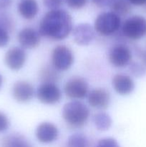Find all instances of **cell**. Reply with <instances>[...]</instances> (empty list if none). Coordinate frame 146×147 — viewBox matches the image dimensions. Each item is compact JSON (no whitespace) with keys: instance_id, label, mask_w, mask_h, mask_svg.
Listing matches in <instances>:
<instances>
[{"instance_id":"f1b7e54d","label":"cell","mask_w":146,"mask_h":147,"mask_svg":"<svg viewBox=\"0 0 146 147\" xmlns=\"http://www.w3.org/2000/svg\"><path fill=\"white\" fill-rule=\"evenodd\" d=\"M91 1L96 7L104 8V7H110L113 0H91Z\"/></svg>"},{"instance_id":"d6986e66","label":"cell","mask_w":146,"mask_h":147,"mask_svg":"<svg viewBox=\"0 0 146 147\" xmlns=\"http://www.w3.org/2000/svg\"><path fill=\"white\" fill-rule=\"evenodd\" d=\"M110 7L111 11L119 17L127 15L131 11V4L127 0H113Z\"/></svg>"},{"instance_id":"2e32d148","label":"cell","mask_w":146,"mask_h":147,"mask_svg":"<svg viewBox=\"0 0 146 147\" xmlns=\"http://www.w3.org/2000/svg\"><path fill=\"white\" fill-rule=\"evenodd\" d=\"M39 5L37 0H20L17 6V10L21 17L31 20L37 15Z\"/></svg>"},{"instance_id":"4fadbf2b","label":"cell","mask_w":146,"mask_h":147,"mask_svg":"<svg viewBox=\"0 0 146 147\" xmlns=\"http://www.w3.org/2000/svg\"><path fill=\"white\" fill-rule=\"evenodd\" d=\"M34 89L32 85L25 80H18L12 88L13 98L19 103H27L32 99Z\"/></svg>"},{"instance_id":"83f0119b","label":"cell","mask_w":146,"mask_h":147,"mask_svg":"<svg viewBox=\"0 0 146 147\" xmlns=\"http://www.w3.org/2000/svg\"><path fill=\"white\" fill-rule=\"evenodd\" d=\"M9 127V120L5 113L0 111V133L4 132Z\"/></svg>"},{"instance_id":"e0dca14e","label":"cell","mask_w":146,"mask_h":147,"mask_svg":"<svg viewBox=\"0 0 146 147\" xmlns=\"http://www.w3.org/2000/svg\"><path fill=\"white\" fill-rule=\"evenodd\" d=\"M0 147H31L29 142L19 134H11L1 140Z\"/></svg>"},{"instance_id":"3957f363","label":"cell","mask_w":146,"mask_h":147,"mask_svg":"<svg viewBox=\"0 0 146 147\" xmlns=\"http://www.w3.org/2000/svg\"><path fill=\"white\" fill-rule=\"evenodd\" d=\"M121 26L120 17L113 11H106L99 14L95 19V32L102 36H110L115 33Z\"/></svg>"},{"instance_id":"6da1fadb","label":"cell","mask_w":146,"mask_h":147,"mask_svg":"<svg viewBox=\"0 0 146 147\" xmlns=\"http://www.w3.org/2000/svg\"><path fill=\"white\" fill-rule=\"evenodd\" d=\"M73 30L72 16L64 9L50 10L42 17L39 25V33L53 40L67 38Z\"/></svg>"},{"instance_id":"30bf717a","label":"cell","mask_w":146,"mask_h":147,"mask_svg":"<svg viewBox=\"0 0 146 147\" xmlns=\"http://www.w3.org/2000/svg\"><path fill=\"white\" fill-rule=\"evenodd\" d=\"M74 42L78 45L86 46L92 42L95 36V30L88 23H80L72 30Z\"/></svg>"},{"instance_id":"5b68a950","label":"cell","mask_w":146,"mask_h":147,"mask_svg":"<svg viewBox=\"0 0 146 147\" xmlns=\"http://www.w3.org/2000/svg\"><path fill=\"white\" fill-rule=\"evenodd\" d=\"M74 63L72 50L65 45H57L52 53V64L57 71H65L70 69Z\"/></svg>"},{"instance_id":"9a60e30c","label":"cell","mask_w":146,"mask_h":147,"mask_svg":"<svg viewBox=\"0 0 146 147\" xmlns=\"http://www.w3.org/2000/svg\"><path fill=\"white\" fill-rule=\"evenodd\" d=\"M112 84L116 93L121 96L129 95L135 88V83L132 78L123 73L115 75L112 80Z\"/></svg>"},{"instance_id":"4dcf8cb0","label":"cell","mask_w":146,"mask_h":147,"mask_svg":"<svg viewBox=\"0 0 146 147\" xmlns=\"http://www.w3.org/2000/svg\"><path fill=\"white\" fill-rule=\"evenodd\" d=\"M137 55L141 60L142 64L146 68V50H139L137 51Z\"/></svg>"},{"instance_id":"ba28073f","label":"cell","mask_w":146,"mask_h":147,"mask_svg":"<svg viewBox=\"0 0 146 147\" xmlns=\"http://www.w3.org/2000/svg\"><path fill=\"white\" fill-rule=\"evenodd\" d=\"M108 58L114 67H124L132 63L131 50L125 45H115L110 50Z\"/></svg>"},{"instance_id":"cb8c5ba5","label":"cell","mask_w":146,"mask_h":147,"mask_svg":"<svg viewBox=\"0 0 146 147\" xmlns=\"http://www.w3.org/2000/svg\"><path fill=\"white\" fill-rule=\"evenodd\" d=\"M96 147H120L118 142L113 138H104L100 139Z\"/></svg>"},{"instance_id":"8992f818","label":"cell","mask_w":146,"mask_h":147,"mask_svg":"<svg viewBox=\"0 0 146 147\" xmlns=\"http://www.w3.org/2000/svg\"><path fill=\"white\" fill-rule=\"evenodd\" d=\"M64 91L69 98L78 100L85 98L88 94V83L83 78L74 76L66 82Z\"/></svg>"},{"instance_id":"4316f807","label":"cell","mask_w":146,"mask_h":147,"mask_svg":"<svg viewBox=\"0 0 146 147\" xmlns=\"http://www.w3.org/2000/svg\"><path fill=\"white\" fill-rule=\"evenodd\" d=\"M10 40L9 32L5 29L0 27V48L7 45Z\"/></svg>"},{"instance_id":"8fae6325","label":"cell","mask_w":146,"mask_h":147,"mask_svg":"<svg viewBox=\"0 0 146 147\" xmlns=\"http://www.w3.org/2000/svg\"><path fill=\"white\" fill-rule=\"evenodd\" d=\"M88 103L91 107L104 110L108 108L110 103V95L108 90L102 88H94L87 96Z\"/></svg>"},{"instance_id":"277c9868","label":"cell","mask_w":146,"mask_h":147,"mask_svg":"<svg viewBox=\"0 0 146 147\" xmlns=\"http://www.w3.org/2000/svg\"><path fill=\"white\" fill-rule=\"evenodd\" d=\"M122 32L130 40H140L146 36V19L140 15H134L126 19L122 25Z\"/></svg>"},{"instance_id":"1f68e13d","label":"cell","mask_w":146,"mask_h":147,"mask_svg":"<svg viewBox=\"0 0 146 147\" xmlns=\"http://www.w3.org/2000/svg\"><path fill=\"white\" fill-rule=\"evenodd\" d=\"M130 4L135 6H142L146 4V0H127Z\"/></svg>"},{"instance_id":"ffe728a7","label":"cell","mask_w":146,"mask_h":147,"mask_svg":"<svg viewBox=\"0 0 146 147\" xmlns=\"http://www.w3.org/2000/svg\"><path fill=\"white\" fill-rule=\"evenodd\" d=\"M67 147H87L88 141L87 137L81 133H75L69 137Z\"/></svg>"},{"instance_id":"603a6c76","label":"cell","mask_w":146,"mask_h":147,"mask_svg":"<svg viewBox=\"0 0 146 147\" xmlns=\"http://www.w3.org/2000/svg\"><path fill=\"white\" fill-rule=\"evenodd\" d=\"M129 65L130 73L135 77H142L145 74L146 68L142 63H131Z\"/></svg>"},{"instance_id":"d6a6232c","label":"cell","mask_w":146,"mask_h":147,"mask_svg":"<svg viewBox=\"0 0 146 147\" xmlns=\"http://www.w3.org/2000/svg\"><path fill=\"white\" fill-rule=\"evenodd\" d=\"M2 83H3V78H2V76L0 74V88H1V86H2Z\"/></svg>"},{"instance_id":"ac0fdd59","label":"cell","mask_w":146,"mask_h":147,"mask_svg":"<svg viewBox=\"0 0 146 147\" xmlns=\"http://www.w3.org/2000/svg\"><path fill=\"white\" fill-rule=\"evenodd\" d=\"M93 122L96 129L100 131H107L111 127L113 120L108 113L105 112H98L93 116Z\"/></svg>"},{"instance_id":"5bb4252c","label":"cell","mask_w":146,"mask_h":147,"mask_svg":"<svg viewBox=\"0 0 146 147\" xmlns=\"http://www.w3.org/2000/svg\"><path fill=\"white\" fill-rule=\"evenodd\" d=\"M40 34L39 32L31 27H24L19 31L17 39L23 49H34L40 43Z\"/></svg>"},{"instance_id":"7a4b0ae2","label":"cell","mask_w":146,"mask_h":147,"mask_svg":"<svg viewBox=\"0 0 146 147\" xmlns=\"http://www.w3.org/2000/svg\"><path fill=\"white\" fill-rule=\"evenodd\" d=\"M62 118L69 126L74 129L81 128L90 116V110L84 103L77 100L65 103L62 111Z\"/></svg>"},{"instance_id":"d4e9b609","label":"cell","mask_w":146,"mask_h":147,"mask_svg":"<svg viewBox=\"0 0 146 147\" xmlns=\"http://www.w3.org/2000/svg\"><path fill=\"white\" fill-rule=\"evenodd\" d=\"M67 6L72 9H80L86 5L87 0H65Z\"/></svg>"},{"instance_id":"484cf974","label":"cell","mask_w":146,"mask_h":147,"mask_svg":"<svg viewBox=\"0 0 146 147\" xmlns=\"http://www.w3.org/2000/svg\"><path fill=\"white\" fill-rule=\"evenodd\" d=\"M64 0H42L43 4L50 10L60 9Z\"/></svg>"},{"instance_id":"7402d4cb","label":"cell","mask_w":146,"mask_h":147,"mask_svg":"<svg viewBox=\"0 0 146 147\" xmlns=\"http://www.w3.org/2000/svg\"><path fill=\"white\" fill-rule=\"evenodd\" d=\"M56 71L57 70L54 67H45L42 69L40 75L43 83H54L58 79V74Z\"/></svg>"},{"instance_id":"44dd1931","label":"cell","mask_w":146,"mask_h":147,"mask_svg":"<svg viewBox=\"0 0 146 147\" xmlns=\"http://www.w3.org/2000/svg\"><path fill=\"white\" fill-rule=\"evenodd\" d=\"M0 27L11 32L14 28V22L12 17L8 13L0 11Z\"/></svg>"},{"instance_id":"f546056e","label":"cell","mask_w":146,"mask_h":147,"mask_svg":"<svg viewBox=\"0 0 146 147\" xmlns=\"http://www.w3.org/2000/svg\"><path fill=\"white\" fill-rule=\"evenodd\" d=\"M13 3V0H0V11L7 9Z\"/></svg>"},{"instance_id":"9c48e42d","label":"cell","mask_w":146,"mask_h":147,"mask_svg":"<svg viewBox=\"0 0 146 147\" xmlns=\"http://www.w3.org/2000/svg\"><path fill=\"white\" fill-rule=\"evenodd\" d=\"M27 60V54L22 47H12L7 50L4 55V63L11 70H19Z\"/></svg>"},{"instance_id":"7c38bea8","label":"cell","mask_w":146,"mask_h":147,"mask_svg":"<svg viewBox=\"0 0 146 147\" xmlns=\"http://www.w3.org/2000/svg\"><path fill=\"white\" fill-rule=\"evenodd\" d=\"M37 140L43 144H50L58 138L59 130L50 122H42L37 126L35 131Z\"/></svg>"},{"instance_id":"52a82bcc","label":"cell","mask_w":146,"mask_h":147,"mask_svg":"<svg viewBox=\"0 0 146 147\" xmlns=\"http://www.w3.org/2000/svg\"><path fill=\"white\" fill-rule=\"evenodd\" d=\"M37 97L42 103L54 105L61 100L62 92L54 83H42L37 88Z\"/></svg>"}]
</instances>
